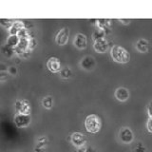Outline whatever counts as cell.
Here are the masks:
<instances>
[{"instance_id": "1", "label": "cell", "mask_w": 152, "mask_h": 152, "mask_svg": "<svg viewBox=\"0 0 152 152\" xmlns=\"http://www.w3.org/2000/svg\"><path fill=\"white\" fill-rule=\"evenodd\" d=\"M110 54H111L112 59L115 62H117V63L126 64L130 59L129 52H128L125 48H123L119 45H115L111 48Z\"/></svg>"}, {"instance_id": "2", "label": "cell", "mask_w": 152, "mask_h": 152, "mask_svg": "<svg viewBox=\"0 0 152 152\" xmlns=\"http://www.w3.org/2000/svg\"><path fill=\"white\" fill-rule=\"evenodd\" d=\"M85 127L88 132L95 134L100 131L102 127V121L97 115L90 114L85 120Z\"/></svg>"}, {"instance_id": "3", "label": "cell", "mask_w": 152, "mask_h": 152, "mask_svg": "<svg viewBox=\"0 0 152 152\" xmlns=\"http://www.w3.org/2000/svg\"><path fill=\"white\" fill-rule=\"evenodd\" d=\"M16 114H25L30 115L31 112V106L30 102L26 99H17L14 104Z\"/></svg>"}, {"instance_id": "4", "label": "cell", "mask_w": 152, "mask_h": 152, "mask_svg": "<svg viewBox=\"0 0 152 152\" xmlns=\"http://www.w3.org/2000/svg\"><path fill=\"white\" fill-rule=\"evenodd\" d=\"M119 139H120L123 144H131L133 140H134V133H133V131L129 127L124 126L119 131Z\"/></svg>"}, {"instance_id": "5", "label": "cell", "mask_w": 152, "mask_h": 152, "mask_svg": "<svg viewBox=\"0 0 152 152\" xmlns=\"http://www.w3.org/2000/svg\"><path fill=\"white\" fill-rule=\"evenodd\" d=\"M13 121L17 127L24 128L30 126L31 122V115H25V114H15Z\"/></svg>"}, {"instance_id": "6", "label": "cell", "mask_w": 152, "mask_h": 152, "mask_svg": "<svg viewBox=\"0 0 152 152\" xmlns=\"http://www.w3.org/2000/svg\"><path fill=\"white\" fill-rule=\"evenodd\" d=\"M69 28H62L61 30L57 32L55 36V42L56 44L59 46H64L66 45L69 41Z\"/></svg>"}, {"instance_id": "7", "label": "cell", "mask_w": 152, "mask_h": 152, "mask_svg": "<svg viewBox=\"0 0 152 152\" xmlns=\"http://www.w3.org/2000/svg\"><path fill=\"white\" fill-rule=\"evenodd\" d=\"M70 141L75 147H82L87 144V138L81 132H73L70 136Z\"/></svg>"}, {"instance_id": "8", "label": "cell", "mask_w": 152, "mask_h": 152, "mask_svg": "<svg viewBox=\"0 0 152 152\" xmlns=\"http://www.w3.org/2000/svg\"><path fill=\"white\" fill-rule=\"evenodd\" d=\"M80 66L84 70L90 71L96 66V61H95L94 57L90 56V55H87V56L83 57L82 60L80 61Z\"/></svg>"}, {"instance_id": "9", "label": "cell", "mask_w": 152, "mask_h": 152, "mask_svg": "<svg viewBox=\"0 0 152 152\" xmlns=\"http://www.w3.org/2000/svg\"><path fill=\"white\" fill-rule=\"evenodd\" d=\"M47 68L50 71L53 73L60 72L61 69V62L58 58L56 57H50L47 61Z\"/></svg>"}, {"instance_id": "10", "label": "cell", "mask_w": 152, "mask_h": 152, "mask_svg": "<svg viewBox=\"0 0 152 152\" xmlns=\"http://www.w3.org/2000/svg\"><path fill=\"white\" fill-rule=\"evenodd\" d=\"M93 49L98 53H104L108 49V42L106 38H102L96 41H93Z\"/></svg>"}, {"instance_id": "11", "label": "cell", "mask_w": 152, "mask_h": 152, "mask_svg": "<svg viewBox=\"0 0 152 152\" xmlns=\"http://www.w3.org/2000/svg\"><path fill=\"white\" fill-rule=\"evenodd\" d=\"M87 37H86L85 34L83 33H77L75 36H74V39H73V45L77 48L79 50H84L87 48Z\"/></svg>"}, {"instance_id": "12", "label": "cell", "mask_w": 152, "mask_h": 152, "mask_svg": "<svg viewBox=\"0 0 152 152\" xmlns=\"http://www.w3.org/2000/svg\"><path fill=\"white\" fill-rule=\"evenodd\" d=\"M114 95H115V98L120 102H126V100L129 98V90L126 88H118L115 92H114Z\"/></svg>"}, {"instance_id": "13", "label": "cell", "mask_w": 152, "mask_h": 152, "mask_svg": "<svg viewBox=\"0 0 152 152\" xmlns=\"http://www.w3.org/2000/svg\"><path fill=\"white\" fill-rule=\"evenodd\" d=\"M24 28H26V26H25V23H24L23 21L14 20L12 26L9 28L10 35H17V33Z\"/></svg>"}, {"instance_id": "14", "label": "cell", "mask_w": 152, "mask_h": 152, "mask_svg": "<svg viewBox=\"0 0 152 152\" xmlns=\"http://www.w3.org/2000/svg\"><path fill=\"white\" fill-rule=\"evenodd\" d=\"M135 47L138 51L142 52V53H145L149 50V42L145 38H141L136 42Z\"/></svg>"}, {"instance_id": "15", "label": "cell", "mask_w": 152, "mask_h": 152, "mask_svg": "<svg viewBox=\"0 0 152 152\" xmlns=\"http://www.w3.org/2000/svg\"><path fill=\"white\" fill-rule=\"evenodd\" d=\"M17 36L19 37V39H28V40H30L31 38L33 37L31 31L28 30V28H22V30L17 33Z\"/></svg>"}, {"instance_id": "16", "label": "cell", "mask_w": 152, "mask_h": 152, "mask_svg": "<svg viewBox=\"0 0 152 152\" xmlns=\"http://www.w3.org/2000/svg\"><path fill=\"white\" fill-rule=\"evenodd\" d=\"M1 51H2V53L8 57V58H10V57H12L14 53H15V51H14V48H12V47H10L8 46L7 44H5L2 48H1Z\"/></svg>"}, {"instance_id": "17", "label": "cell", "mask_w": 152, "mask_h": 152, "mask_svg": "<svg viewBox=\"0 0 152 152\" xmlns=\"http://www.w3.org/2000/svg\"><path fill=\"white\" fill-rule=\"evenodd\" d=\"M19 37L17 35H9L6 44L12 48H15L19 43Z\"/></svg>"}, {"instance_id": "18", "label": "cell", "mask_w": 152, "mask_h": 152, "mask_svg": "<svg viewBox=\"0 0 152 152\" xmlns=\"http://www.w3.org/2000/svg\"><path fill=\"white\" fill-rule=\"evenodd\" d=\"M42 106L47 109H50L53 106V98L51 96H46L42 100Z\"/></svg>"}, {"instance_id": "19", "label": "cell", "mask_w": 152, "mask_h": 152, "mask_svg": "<svg viewBox=\"0 0 152 152\" xmlns=\"http://www.w3.org/2000/svg\"><path fill=\"white\" fill-rule=\"evenodd\" d=\"M104 34H106V31H104L103 28H98L97 30L94 31L92 33V39H93V41L102 39V38H104Z\"/></svg>"}, {"instance_id": "20", "label": "cell", "mask_w": 152, "mask_h": 152, "mask_svg": "<svg viewBox=\"0 0 152 152\" xmlns=\"http://www.w3.org/2000/svg\"><path fill=\"white\" fill-rule=\"evenodd\" d=\"M111 25V21L108 19H99L97 20V27L103 30H107V28Z\"/></svg>"}, {"instance_id": "21", "label": "cell", "mask_w": 152, "mask_h": 152, "mask_svg": "<svg viewBox=\"0 0 152 152\" xmlns=\"http://www.w3.org/2000/svg\"><path fill=\"white\" fill-rule=\"evenodd\" d=\"M60 75L63 79H69L72 76V71H71L69 68L66 66V68H64L60 70Z\"/></svg>"}, {"instance_id": "22", "label": "cell", "mask_w": 152, "mask_h": 152, "mask_svg": "<svg viewBox=\"0 0 152 152\" xmlns=\"http://www.w3.org/2000/svg\"><path fill=\"white\" fill-rule=\"evenodd\" d=\"M14 20H12V19H4V18H1L0 19V25L5 27L6 28H10L13 24Z\"/></svg>"}, {"instance_id": "23", "label": "cell", "mask_w": 152, "mask_h": 152, "mask_svg": "<svg viewBox=\"0 0 152 152\" xmlns=\"http://www.w3.org/2000/svg\"><path fill=\"white\" fill-rule=\"evenodd\" d=\"M36 46H37V40H36V38H34V37L31 38V39L28 40V49L30 50H32L33 49H35Z\"/></svg>"}, {"instance_id": "24", "label": "cell", "mask_w": 152, "mask_h": 152, "mask_svg": "<svg viewBox=\"0 0 152 152\" xmlns=\"http://www.w3.org/2000/svg\"><path fill=\"white\" fill-rule=\"evenodd\" d=\"M9 72L8 71H1L0 72V82H5L9 79Z\"/></svg>"}, {"instance_id": "25", "label": "cell", "mask_w": 152, "mask_h": 152, "mask_svg": "<svg viewBox=\"0 0 152 152\" xmlns=\"http://www.w3.org/2000/svg\"><path fill=\"white\" fill-rule=\"evenodd\" d=\"M8 72H9V74H11V75H16L17 69L14 66H9V68H8Z\"/></svg>"}, {"instance_id": "26", "label": "cell", "mask_w": 152, "mask_h": 152, "mask_svg": "<svg viewBox=\"0 0 152 152\" xmlns=\"http://www.w3.org/2000/svg\"><path fill=\"white\" fill-rule=\"evenodd\" d=\"M146 128L149 132L152 133V118H149L148 121L146 123Z\"/></svg>"}, {"instance_id": "27", "label": "cell", "mask_w": 152, "mask_h": 152, "mask_svg": "<svg viewBox=\"0 0 152 152\" xmlns=\"http://www.w3.org/2000/svg\"><path fill=\"white\" fill-rule=\"evenodd\" d=\"M75 152H89L88 151V148L86 145L82 146V147H78L77 149L75 150Z\"/></svg>"}, {"instance_id": "28", "label": "cell", "mask_w": 152, "mask_h": 152, "mask_svg": "<svg viewBox=\"0 0 152 152\" xmlns=\"http://www.w3.org/2000/svg\"><path fill=\"white\" fill-rule=\"evenodd\" d=\"M31 50H25V51L23 52V53L21 54V56H20V57H23V58H28V57L31 55Z\"/></svg>"}, {"instance_id": "29", "label": "cell", "mask_w": 152, "mask_h": 152, "mask_svg": "<svg viewBox=\"0 0 152 152\" xmlns=\"http://www.w3.org/2000/svg\"><path fill=\"white\" fill-rule=\"evenodd\" d=\"M147 113H148L149 118H152V102L149 103L148 107H147Z\"/></svg>"}, {"instance_id": "30", "label": "cell", "mask_w": 152, "mask_h": 152, "mask_svg": "<svg viewBox=\"0 0 152 152\" xmlns=\"http://www.w3.org/2000/svg\"><path fill=\"white\" fill-rule=\"evenodd\" d=\"M1 71H8V66L3 63H0V72Z\"/></svg>"}, {"instance_id": "31", "label": "cell", "mask_w": 152, "mask_h": 152, "mask_svg": "<svg viewBox=\"0 0 152 152\" xmlns=\"http://www.w3.org/2000/svg\"><path fill=\"white\" fill-rule=\"evenodd\" d=\"M119 21L122 22L123 24H128V23L131 22V19H122V18H120L119 19Z\"/></svg>"}]
</instances>
